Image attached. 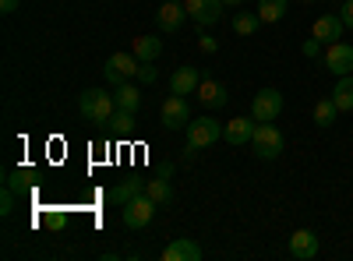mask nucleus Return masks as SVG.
<instances>
[{
    "label": "nucleus",
    "mask_w": 353,
    "mask_h": 261,
    "mask_svg": "<svg viewBox=\"0 0 353 261\" xmlns=\"http://www.w3.org/2000/svg\"><path fill=\"white\" fill-rule=\"evenodd\" d=\"M251 134H254V121L248 117H233L230 124H223V141L230 145H251Z\"/></svg>",
    "instance_id": "16"
},
{
    "label": "nucleus",
    "mask_w": 353,
    "mask_h": 261,
    "mask_svg": "<svg viewBox=\"0 0 353 261\" xmlns=\"http://www.w3.org/2000/svg\"><path fill=\"white\" fill-rule=\"evenodd\" d=\"M332 103L339 106V113H350L353 109V74H343L339 85L332 89Z\"/></svg>",
    "instance_id": "20"
},
{
    "label": "nucleus",
    "mask_w": 353,
    "mask_h": 261,
    "mask_svg": "<svg viewBox=\"0 0 353 261\" xmlns=\"http://www.w3.org/2000/svg\"><path fill=\"white\" fill-rule=\"evenodd\" d=\"M258 25H261V14H258V11H241V14H233V32H237V36H254Z\"/></svg>",
    "instance_id": "22"
},
{
    "label": "nucleus",
    "mask_w": 353,
    "mask_h": 261,
    "mask_svg": "<svg viewBox=\"0 0 353 261\" xmlns=\"http://www.w3.org/2000/svg\"><path fill=\"white\" fill-rule=\"evenodd\" d=\"M14 201H18V194H14L11 187L0 191V216H11V212H14Z\"/></svg>",
    "instance_id": "27"
},
{
    "label": "nucleus",
    "mask_w": 353,
    "mask_h": 261,
    "mask_svg": "<svg viewBox=\"0 0 353 261\" xmlns=\"http://www.w3.org/2000/svg\"><path fill=\"white\" fill-rule=\"evenodd\" d=\"M163 53V39L159 36H138L134 39V56L145 64V61H156V56Z\"/></svg>",
    "instance_id": "18"
},
{
    "label": "nucleus",
    "mask_w": 353,
    "mask_h": 261,
    "mask_svg": "<svg viewBox=\"0 0 353 261\" xmlns=\"http://www.w3.org/2000/svg\"><path fill=\"white\" fill-rule=\"evenodd\" d=\"M156 21H159L163 32H181V25L188 21V8L176 4V0H166V4L156 11Z\"/></svg>",
    "instance_id": "13"
},
{
    "label": "nucleus",
    "mask_w": 353,
    "mask_h": 261,
    "mask_svg": "<svg viewBox=\"0 0 353 261\" xmlns=\"http://www.w3.org/2000/svg\"><path fill=\"white\" fill-rule=\"evenodd\" d=\"M343 18L339 14H321L318 21H314V28H311V36L314 39H321V43H325V46H332V43H339L343 39Z\"/></svg>",
    "instance_id": "11"
},
{
    "label": "nucleus",
    "mask_w": 353,
    "mask_h": 261,
    "mask_svg": "<svg viewBox=\"0 0 353 261\" xmlns=\"http://www.w3.org/2000/svg\"><path fill=\"white\" fill-rule=\"evenodd\" d=\"M145 184H149V180H138V177H131V180H121V184H117V187L106 194V201H113V205H121V209H124L131 198L145 194Z\"/></svg>",
    "instance_id": "17"
},
{
    "label": "nucleus",
    "mask_w": 353,
    "mask_h": 261,
    "mask_svg": "<svg viewBox=\"0 0 353 261\" xmlns=\"http://www.w3.org/2000/svg\"><path fill=\"white\" fill-rule=\"evenodd\" d=\"M145 194H149L156 205L163 209V205H170L173 201V187H170V177H156V180H149L145 184Z\"/></svg>",
    "instance_id": "21"
},
{
    "label": "nucleus",
    "mask_w": 353,
    "mask_h": 261,
    "mask_svg": "<svg viewBox=\"0 0 353 261\" xmlns=\"http://www.w3.org/2000/svg\"><path fill=\"white\" fill-rule=\"evenodd\" d=\"M339 18H343V25H346V28H353V0H346V4H343Z\"/></svg>",
    "instance_id": "31"
},
{
    "label": "nucleus",
    "mask_w": 353,
    "mask_h": 261,
    "mask_svg": "<svg viewBox=\"0 0 353 261\" xmlns=\"http://www.w3.org/2000/svg\"><path fill=\"white\" fill-rule=\"evenodd\" d=\"M244 0H223V8H241Z\"/></svg>",
    "instance_id": "33"
},
{
    "label": "nucleus",
    "mask_w": 353,
    "mask_h": 261,
    "mask_svg": "<svg viewBox=\"0 0 353 261\" xmlns=\"http://www.w3.org/2000/svg\"><path fill=\"white\" fill-rule=\"evenodd\" d=\"M194 96L201 99V106H209V109H223V106L230 103L226 85H219V81H212V78H201V85H198Z\"/></svg>",
    "instance_id": "14"
},
{
    "label": "nucleus",
    "mask_w": 353,
    "mask_h": 261,
    "mask_svg": "<svg viewBox=\"0 0 353 261\" xmlns=\"http://www.w3.org/2000/svg\"><path fill=\"white\" fill-rule=\"evenodd\" d=\"M28 180H32V173H28V169H14V173H8L4 187H11L14 194H21V191L28 187Z\"/></svg>",
    "instance_id": "25"
},
{
    "label": "nucleus",
    "mask_w": 353,
    "mask_h": 261,
    "mask_svg": "<svg viewBox=\"0 0 353 261\" xmlns=\"http://www.w3.org/2000/svg\"><path fill=\"white\" fill-rule=\"evenodd\" d=\"M325 67L332 71V74H353V46L350 43H332L329 50H325Z\"/></svg>",
    "instance_id": "9"
},
{
    "label": "nucleus",
    "mask_w": 353,
    "mask_h": 261,
    "mask_svg": "<svg viewBox=\"0 0 353 261\" xmlns=\"http://www.w3.org/2000/svg\"><path fill=\"white\" fill-rule=\"evenodd\" d=\"M198 46H201L205 53H216V50H219V43H216L209 32H201V36H198Z\"/></svg>",
    "instance_id": "30"
},
{
    "label": "nucleus",
    "mask_w": 353,
    "mask_h": 261,
    "mask_svg": "<svg viewBox=\"0 0 353 261\" xmlns=\"http://www.w3.org/2000/svg\"><path fill=\"white\" fill-rule=\"evenodd\" d=\"M198 85H201V71L198 67H176L173 74H170V92L173 96H191V92H198Z\"/></svg>",
    "instance_id": "10"
},
{
    "label": "nucleus",
    "mask_w": 353,
    "mask_h": 261,
    "mask_svg": "<svg viewBox=\"0 0 353 261\" xmlns=\"http://www.w3.org/2000/svg\"><path fill=\"white\" fill-rule=\"evenodd\" d=\"M188 124H191L188 99L170 92V99H163V127H166V131H181V127H188Z\"/></svg>",
    "instance_id": "7"
},
{
    "label": "nucleus",
    "mask_w": 353,
    "mask_h": 261,
    "mask_svg": "<svg viewBox=\"0 0 353 261\" xmlns=\"http://www.w3.org/2000/svg\"><path fill=\"white\" fill-rule=\"evenodd\" d=\"M336 117H339V106H336L332 99H318V103H314V124H318V127H332Z\"/></svg>",
    "instance_id": "23"
},
{
    "label": "nucleus",
    "mask_w": 353,
    "mask_h": 261,
    "mask_svg": "<svg viewBox=\"0 0 353 261\" xmlns=\"http://www.w3.org/2000/svg\"><path fill=\"white\" fill-rule=\"evenodd\" d=\"M131 124H134V113H131V109H117L113 117H110V127H113V131H121V134H128Z\"/></svg>",
    "instance_id": "26"
},
{
    "label": "nucleus",
    "mask_w": 353,
    "mask_h": 261,
    "mask_svg": "<svg viewBox=\"0 0 353 261\" xmlns=\"http://www.w3.org/2000/svg\"><path fill=\"white\" fill-rule=\"evenodd\" d=\"M156 201L149 198V194H138V198H131L128 205H124V226L128 229H141V226H149L152 222V216H156Z\"/></svg>",
    "instance_id": "6"
},
{
    "label": "nucleus",
    "mask_w": 353,
    "mask_h": 261,
    "mask_svg": "<svg viewBox=\"0 0 353 261\" xmlns=\"http://www.w3.org/2000/svg\"><path fill=\"white\" fill-rule=\"evenodd\" d=\"M251 152H254L258 159H265V163H272V159H279V156H283V134H279L276 121H272V124H254V134H251Z\"/></svg>",
    "instance_id": "3"
},
{
    "label": "nucleus",
    "mask_w": 353,
    "mask_h": 261,
    "mask_svg": "<svg viewBox=\"0 0 353 261\" xmlns=\"http://www.w3.org/2000/svg\"><path fill=\"white\" fill-rule=\"evenodd\" d=\"M283 113V92L279 89H261L251 99V121L254 124H272Z\"/></svg>",
    "instance_id": "4"
},
{
    "label": "nucleus",
    "mask_w": 353,
    "mask_h": 261,
    "mask_svg": "<svg viewBox=\"0 0 353 261\" xmlns=\"http://www.w3.org/2000/svg\"><path fill=\"white\" fill-rule=\"evenodd\" d=\"M113 103H117V109H131V113H138V106H141V96H138V89H134L131 81H124V85H117Z\"/></svg>",
    "instance_id": "19"
},
{
    "label": "nucleus",
    "mask_w": 353,
    "mask_h": 261,
    "mask_svg": "<svg viewBox=\"0 0 353 261\" xmlns=\"http://www.w3.org/2000/svg\"><path fill=\"white\" fill-rule=\"evenodd\" d=\"M205 251L191 240V237H176L163 247V261H198Z\"/></svg>",
    "instance_id": "12"
},
{
    "label": "nucleus",
    "mask_w": 353,
    "mask_h": 261,
    "mask_svg": "<svg viewBox=\"0 0 353 261\" xmlns=\"http://www.w3.org/2000/svg\"><path fill=\"white\" fill-rule=\"evenodd\" d=\"M290 258H297V261L318 258V237L311 233V229H297V233L290 237Z\"/></svg>",
    "instance_id": "15"
},
{
    "label": "nucleus",
    "mask_w": 353,
    "mask_h": 261,
    "mask_svg": "<svg viewBox=\"0 0 353 261\" xmlns=\"http://www.w3.org/2000/svg\"><path fill=\"white\" fill-rule=\"evenodd\" d=\"M78 113L88 124H110V117L117 113V103L106 89H85L78 96Z\"/></svg>",
    "instance_id": "1"
},
{
    "label": "nucleus",
    "mask_w": 353,
    "mask_h": 261,
    "mask_svg": "<svg viewBox=\"0 0 353 261\" xmlns=\"http://www.w3.org/2000/svg\"><path fill=\"white\" fill-rule=\"evenodd\" d=\"M219 138H223V124L216 117H194L188 124V152H184V159H191L201 149H212Z\"/></svg>",
    "instance_id": "2"
},
{
    "label": "nucleus",
    "mask_w": 353,
    "mask_h": 261,
    "mask_svg": "<svg viewBox=\"0 0 353 261\" xmlns=\"http://www.w3.org/2000/svg\"><path fill=\"white\" fill-rule=\"evenodd\" d=\"M184 8H188V18L201 28H209L219 21L223 14V0H184Z\"/></svg>",
    "instance_id": "8"
},
{
    "label": "nucleus",
    "mask_w": 353,
    "mask_h": 261,
    "mask_svg": "<svg viewBox=\"0 0 353 261\" xmlns=\"http://www.w3.org/2000/svg\"><path fill=\"white\" fill-rule=\"evenodd\" d=\"M21 0H0V14H14Z\"/></svg>",
    "instance_id": "32"
},
{
    "label": "nucleus",
    "mask_w": 353,
    "mask_h": 261,
    "mask_svg": "<svg viewBox=\"0 0 353 261\" xmlns=\"http://www.w3.org/2000/svg\"><path fill=\"white\" fill-rule=\"evenodd\" d=\"M304 4H314V0H304Z\"/></svg>",
    "instance_id": "34"
},
{
    "label": "nucleus",
    "mask_w": 353,
    "mask_h": 261,
    "mask_svg": "<svg viewBox=\"0 0 353 261\" xmlns=\"http://www.w3.org/2000/svg\"><path fill=\"white\" fill-rule=\"evenodd\" d=\"M138 67H141V61L134 53H113L106 61V67H103V74H106L110 85H124V81H131L138 74Z\"/></svg>",
    "instance_id": "5"
},
{
    "label": "nucleus",
    "mask_w": 353,
    "mask_h": 261,
    "mask_svg": "<svg viewBox=\"0 0 353 261\" xmlns=\"http://www.w3.org/2000/svg\"><path fill=\"white\" fill-rule=\"evenodd\" d=\"M321 46H325V43H321V39H304V56H307V61H314V56H321Z\"/></svg>",
    "instance_id": "29"
},
{
    "label": "nucleus",
    "mask_w": 353,
    "mask_h": 261,
    "mask_svg": "<svg viewBox=\"0 0 353 261\" xmlns=\"http://www.w3.org/2000/svg\"><path fill=\"white\" fill-rule=\"evenodd\" d=\"M286 4L290 0H258V14H261V21H283L286 18Z\"/></svg>",
    "instance_id": "24"
},
{
    "label": "nucleus",
    "mask_w": 353,
    "mask_h": 261,
    "mask_svg": "<svg viewBox=\"0 0 353 261\" xmlns=\"http://www.w3.org/2000/svg\"><path fill=\"white\" fill-rule=\"evenodd\" d=\"M138 78H141L145 85H152V81L159 78V74H156V61H145V64L138 67Z\"/></svg>",
    "instance_id": "28"
}]
</instances>
